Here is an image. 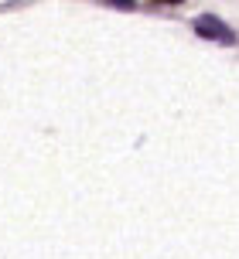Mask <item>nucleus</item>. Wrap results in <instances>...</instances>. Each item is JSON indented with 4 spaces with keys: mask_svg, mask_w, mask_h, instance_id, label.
Returning <instances> with one entry per match:
<instances>
[{
    "mask_svg": "<svg viewBox=\"0 0 239 259\" xmlns=\"http://www.w3.org/2000/svg\"><path fill=\"white\" fill-rule=\"evenodd\" d=\"M195 31H198L202 38H209V41H219V45H232V41H236V34H232L219 17H212V14L195 17Z\"/></svg>",
    "mask_w": 239,
    "mask_h": 259,
    "instance_id": "f257e3e1",
    "label": "nucleus"
},
{
    "mask_svg": "<svg viewBox=\"0 0 239 259\" xmlns=\"http://www.w3.org/2000/svg\"><path fill=\"white\" fill-rule=\"evenodd\" d=\"M109 4H116V7H133V0H109Z\"/></svg>",
    "mask_w": 239,
    "mask_h": 259,
    "instance_id": "f03ea898",
    "label": "nucleus"
},
{
    "mask_svg": "<svg viewBox=\"0 0 239 259\" xmlns=\"http://www.w3.org/2000/svg\"><path fill=\"white\" fill-rule=\"evenodd\" d=\"M154 4H181V0H154Z\"/></svg>",
    "mask_w": 239,
    "mask_h": 259,
    "instance_id": "7ed1b4c3",
    "label": "nucleus"
}]
</instances>
